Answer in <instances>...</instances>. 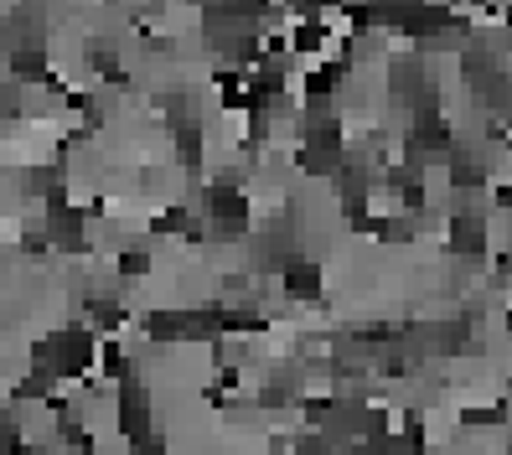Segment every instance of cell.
<instances>
[{
	"label": "cell",
	"mask_w": 512,
	"mask_h": 455,
	"mask_svg": "<svg viewBox=\"0 0 512 455\" xmlns=\"http://www.w3.org/2000/svg\"><path fill=\"white\" fill-rule=\"evenodd\" d=\"M280 280H285V295H290V300H316V295H321V269L306 264V259H290V264L280 269Z\"/></svg>",
	"instance_id": "6da1fadb"
},
{
	"label": "cell",
	"mask_w": 512,
	"mask_h": 455,
	"mask_svg": "<svg viewBox=\"0 0 512 455\" xmlns=\"http://www.w3.org/2000/svg\"><path fill=\"white\" fill-rule=\"evenodd\" d=\"M119 275H125V280H145L150 275V249H125V254H119Z\"/></svg>",
	"instance_id": "7a4b0ae2"
}]
</instances>
